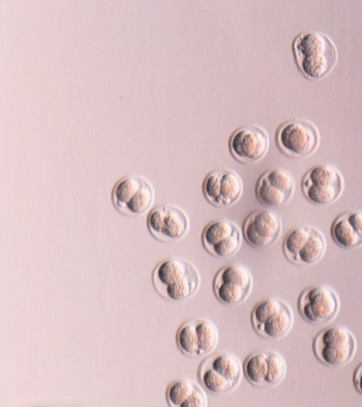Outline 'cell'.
Wrapping results in <instances>:
<instances>
[{"label": "cell", "instance_id": "1", "mask_svg": "<svg viewBox=\"0 0 362 407\" xmlns=\"http://www.w3.org/2000/svg\"><path fill=\"white\" fill-rule=\"evenodd\" d=\"M292 47L300 71L309 79L323 78L337 62L338 53L334 43L321 32L308 31L298 34Z\"/></svg>", "mask_w": 362, "mask_h": 407}, {"label": "cell", "instance_id": "2", "mask_svg": "<svg viewBox=\"0 0 362 407\" xmlns=\"http://www.w3.org/2000/svg\"><path fill=\"white\" fill-rule=\"evenodd\" d=\"M156 290L165 299L180 302L192 297L198 291L201 276L191 262L178 258L158 263L152 273Z\"/></svg>", "mask_w": 362, "mask_h": 407}, {"label": "cell", "instance_id": "3", "mask_svg": "<svg viewBox=\"0 0 362 407\" xmlns=\"http://www.w3.org/2000/svg\"><path fill=\"white\" fill-rule=\"evenodd\" d=\"M243 374V365L233 353L224 352L204 359L198 370L202 387L213 394H223L235 389Z\"/></svg>", "mask_w": 362, "mask_h": 407}, {"label": "cell", "instance_id": "4", "mask_svg": "<svg viewBox=\"0 0 362 407\" xmlns=\"http://www.w3.org/2000/svg\"><path fill=\"white\" fill-rule=\"evenodd\" d=\"M313 353L317 360L330 367L347 365L354 358L357 341L354 334L343 326H331L319 331L313 338Z\"/></svg>", "mask_w": 362, "mask_h": 407}, {"label": "cell", "instance_id": "5", "mask_svg": "<svg viewBox=\"0 0 362 407\" xmlns=\"http://www.w3.org/2000/svg\"><path fill=\"white\" fill-rule=\"evenodd\" d=\"M276 144L284 155L293 158L314 154L320 144L317 126L303 119H290L281 123L276 131Z\"/></svg>", "mask_w": 362, "mask_h": 407}, {"label": "cell", "instance_id": "6", "mask_svg": "<svg viewBox=\"0 0 362 407\" xmlns=\"http://www.w3.org/2000/svg\"><path fill=\"white\" fill-rule=\"evenodd\" d=\"M345 187L341 172L330 164L317 165L310 168L301 180V190L311 204L327 206L339 199Z\"/></svg>", "mask_w": 362, "mask_h": 407}, {"label": "cell", "instance_id": "7", "mask_svg": "<svg viewBox=\"0 0 362 407\" xmlns=\"http://www.w3.org/2000/svg\"><path fill=\"white\" fill-rule=\"evenodd\" d=\"M285 257L298 266H311L320 261L327 250V240L318 229L308 225L291 229L282 244Z\"/></svg>", "mask_w": 362, "mask_h": 407}, {"label": "cell", "instance_id": "8", "mask_svg": "<svg viewBox=\"0 0 362 407\" xmlns=\"http://www.w3.org/2000/svg\"><path fill=\"white\" fill-rule=\"evenodd\" d=\"M155 200V191L146 178L127 175L120 179L112 191V201L121 213L128 216L142 215Z\"/></svg>", "mask_w": 362, "mask_h": 407}, {"label": "cell", "instance_id": "9", "mask_svg": "<svg viewBox=\"0 0 362 407\" xmlns=\"http://www.w3.org/2000/svg\"><path fill=\"white\" fill-rule=\"evenodd\" d=\"M298 309L307 322L324 324L337 318L340 311V299L337 292L327 285H312L299 295Z\"/></svg>", "mask_w": 362, "mask_h": 407}, {"label": "cell", "instance_id": "10", "mask_svg": "<svg viewBox=\"0 0 362 407\" xmlns=\"http://www.w3.org/2000/svg\"><path fill=\"white\" fill-rule=\"evenodd\" d=\"M212 287L216 297L221 303L239 305L250 296L253 287V277L245 265L230 264L217 271Z\"/></svg>", "mask_w": 362, "mask_h": 407}, {"label": "cell", "instance_id": "11", "mask_svg": "<svg viewBox=\"0 0 362 407\" xmlns=\"http://www.w3.org/2000/svg\"><path fill=\"white\" fill-rule=\"evenodd\" d=\"M147 228L151 235L164 243L184 238L189 230V218L180 208L162 204L152 208L147 217Z\"/></svg>", "mask_w": 362, "mask_h": 407}, {"label": "cell", "instance_id": "12", "mask_svg": "<svg viewBox=\"0 0 362 407\" xmlns=\"http://www.w3.org/2000/svg\"><path fill=\"white\" fill-rule=\"evenodd\" d=\"M269 141V135L265 129L257 124H247L232 133L228 148L233 158L238 163L255 164L267 155Z\"/></svg>", "mask_w": 362, "mask_h": 407}, {"label": "cell", "instance_id": "13", "mask_svg": "<svg viewBox=\"0 0 362 407\" xmlns=\"http://www.w3.org/2000/svg\"><path fill=\"white\" fill-rule=\"evenodd\" d=\"M244 190L239 174L229 168L215 169L208 173L202 183L205 199L218 208L230 207L241 199Z\"/></svg>", "mask_w": 362, "mask_h": 407}, {"label": "cell", "instance_id": "14", "mask_svg": "<svg viewBox=\"0 0 362 407\" xmlns=\"http://www.w3.org/2000/svg\"><path fill=\"white\" fill-rule=\"evenodd\" d=\"M282 230L281 216L271 209L252 211L245 218L242 226L243 238L249 245L256 249H264L275 244Z\"/></svg>", "mask_w": 362, "mask_h": 407}, {"label": "cell", "instance_id": "15", "mask_svg": "<svg viewBox=\"0 0 362 407\" xmlns=\"http://www.w3.org/2000/svg\"><path fill=\"white\" fill-rule=\"evenodd\" d=\"M296 189L291 173L284 168H272L264 171L255 184V196L258 201L268 208L286 205L293 198Z\"/></svg>", "mask_w": 362, "mask_h": 407}, {"label": "cell", "instance_id": "16", "mask_svg": "<svg viewBox=\"0 0 362 407\" xmlns=\"http://www.w3.org/2000/svg\"><path fill=\"white\" fill-rule=\"evenodd\" d=\"M243 233L239 227L227 218L209 222L202 233L204 249L217 258H228L240 249Z\"/></svg>", "mask_w": 362, "mask_h": 407}, {"label": "cell", "instance_id": "17", "mask_svg": "<svg viewBox=\"0 0 362 407\" xmlns=\"http://www.w3.org/2000/svg\"><path fill=\"white\" fill-rule=\"evenodd\" d=\"M294 315L291 307L284 302L282 306L269 316L255 331L260 336L272 340L281 339L291 330Z\"/></svg>", "mask_w": 362, "mask_h": 407}, {"label": "cell", "instance_id": "18", "mask_svg": "<svg viewBox=\"0 0 362 407\" xmlns=\"http://www.w3.org/2000/svg\"><path fill=\"white\" fill-rule=\"evenodd\" d=\"M330 234L333 241L341 248L351 249L362 246V235L347 211L336 217L332 223Z\"/></svg>", "mask_w": 362, "mask_h": 407}, {"label": "cell", "instance_id": "19", "mask_svg": "<svg viewBox=\"0 0 362 407\" xmlns=\"http://www.w3.org/2000/svg\"><path fill=\"white\" fill-rule=\"evenodd\" d=\"M267 368V350L256 351L250 354L243 364L245 378L256 387H265Z\"/></svg>", "mask_w": 362, "mask_h": 407}, {"label": "cell", "instance_id": "20", "mask_svg": "<svg viewBox=\"0 0 362 407\" xmlns=\"http://www.w3.org/2000/svg\"><path fill=\"white\" fill-rule=\"evenodd\" d=\"M176 343L179 350L186 356H199V342L196 327V318L190 319L180 325L176 334Z\"/></svg>", "mask_w": 362, "mask_h": 407}, {"label": "cell", "instance_id": "21", "mask_svg": "<svg viewBox=\"0 0 362 407\" xmlns=\"http://www.w3.org/2000/svg\"><path fill=\"white\" fill-rule=\"evenodd\" d=\"M196 327L199 342V356L211 354L216 348L219 335L216 325L211 321L196 318Z\"/></svg>", "mask_w": 362, "mask_h": 407}, {"label": "cell", "instance_id": "22", "mask_svg": "<svg viewBox=\"0 0 362 407\" xmlns=\"http://www.w3.org/2000/svg\"><path fill=\"white\" fill-rule=\"evenodd\" d=\"M198 385L195 382L188 379L171 382L166 389V400L168 405L171 407H182Z\"/></svg>", "mask_w": 362, "mask_h": 407}, {"label": "cell", "instance_id": "23", "mask_svg": "<svg viewBox=\"0 0 362 407\" xmlns=\"http://www.w3.org/2000/svg\"><path fill=\"white\" fill-rule=\"evenodd\" d=\"M267 352V373L265 377V387L279 385L285 378L287 365L284 357L274 350Z\"/></svg>", "mask_w": 362, "mask_h": 407}, {"label": "cell", "instance_id": "24", "mask_svg": "<svg viewBox=\"0 0 362 407\" xmlns=\"http://www.w3.org/2000/svg\"><path fill=\"white\" fill-rule=\"evenodd\" d=\"M284 302V301L281 299L270 297L257 303L251 312L250 317L254 330L262 325L269 316L279 309Z\"/></svg>", "mask_w": 362, "mask_h": 407}, {"label": "cell", "instance_id": "25", "mask_svg": "<svg viewBox=\"0 0 362 407\" xmlns=\"http://www.w3.org/2000/svg\"><path fill=\"white\" fill-rule=\"evenodd\" d=\"M208 399L205 390L198 385L192 396L183 403L182 407H206Z\"/></svg>", "mask_w": 362, "mask_h": 407}, {"label": "cell", "instance_id": "26", "mask_svg": "<svg viewBox=\"0 0 362 407\" xmlns=\"http://www.w3.org/2000/svg\"><path fill=\"white\" fill-rule=\"evenodd\" d=\"M353 384L356 391L362 395V362L356 367L354 372Z\"/></svg>", "mask_w": 362, "mask_h": 407}]
</instances>
